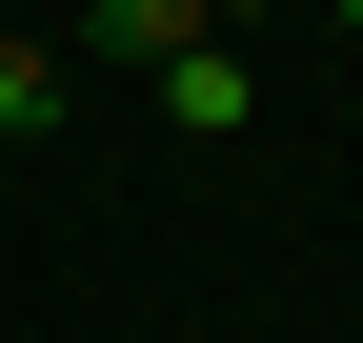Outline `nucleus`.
Segmentation results:
<instances>
[{
  "label": "nucleus",
  "instance_id": "f03ea898",
  "mask_svg": "<svg viewBox=\"0 0 363 343\" xmlns=\"http://www.w3.org/2000/svg\"><path fill=\"white\" fill-rule=\"evenodd\" d=\"M61 121H81V61L40 21H0V142H61Z\"/></svg>",
  "mask_w": 363,
  "mask_h": 343
},
{
  "label": "nucleus",
  "instance_id": "f257e3e1",
  "mask_svg": "<svg viewBox=\"0 0 363 343\" xmlns=\"http://www.w3.org/2000/svg\"><path fill=\"white\" fill-rule=\"evenodd\" d=\"M142 101L182 121V142H242V121H262V61H242V40H182V61L142 81Z\"/></svg>",
  "mask_w": 363,
  "mask_h": 343
},
{
  "label": "nucleus",
  "instance_id": "20e7f679",
  "mask_svg": "<svg viewBox=\"0 0 363 343\" xmlns=\"http://www.w3.org/2000/svg\"><path fill=\"white\" fill-rule=\"evenodd\" d=\"M343 40H363V0H343Z\"/></svg>",
  "mask_w": 363,
  "mask_h": 343
},
{
  "label": "nucleus",
  "instance_id": "7ed1b4c3",
  "mask_svg": "<svg viewBox=\"0 0 363 343\" xmlns=\"http://www.w3.org/2000/svg\"><path fill=\"white\" fill-rule=\"evenodd\" d=\"M202 21H222V40H242V21H283V0H202Z\"/></svg>",
  "mask_w": 363,
  "mask_h": 343
}]
</instances>
